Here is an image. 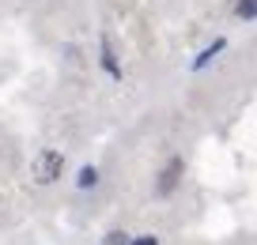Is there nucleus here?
I'll return each instance as SVG.
<instances>
[{
    "label": "nucleus",
    "instance_id": "nucleus-2",
    "mask_svg": "<svg viewBox=\"0 0 257 245\" xmlns=\"http://www.w3.org/2000/svg\"><path fill=\"white\" fill-rule=\"evenodd\" d=\"M178 181H182V158H170L167 170L159 174V185H155V192H159V196H170V192L178 189Z\"/></svg>",
    "mask_w": 257,
    "mask_h": 245
},
{
    "label": "nucleus",
    "instance_id": "nucleus-6",
    "mask_svg": "<svg viewBox=\"0 0 257 245\" xmlns=\"http://www.w3.org/2000/svg\"><path fill=\"white\" fill-rule=\"evenodd\" d=\"M234 16L246 19V23H253V16H257V0H238V4H234Z\"/></svg>",
    "mask_w": 257,
    "mask_h": 245
},
{
    "label": "nucleus",
    "instance_id": "nucleus-7",
    "mask_svg": "<svg viewBox=\"0 0 257 245\" xmlns=\"http://www.w3.org/2000/svg\"><path fill=\"white\" fill-rule=\"evenodd\" d=\"M102 245H128V234L125 230H110V234L102 237Z\"/></svg>",
    "mask_w": 257,
    "mask_h": 245
},
{
    "label": "nucleus",
    "instance_id": "nucleus-3",
    "mask_svg": "<svg viewBox=\"0 0 257 245\" xmlns=\"http://www.w3.org/2000/svg\"><path fill=\"white\" fill-rule=\"evenodd\" d=\"M98 64H102V72L110 79H121V64H117V57H113V46H110V38H98Z\"/></svg>",
    "mask_w": 257,
    "mask_h": 245
},
{
    "label": "nucleus",
    "instance_id": "nucleus-4",
    "mask_svg": "<svg viewBox=\"0 0 257 245\" xmlns=\"http://www.w3.org/2000/svg\"><path fill=\"white\" fill-rule=\"evenodd\" d=\"M223 49H227V42H223V38H216L208 49H201V53H197V61H193V72L208 68V64H212V57H216V53H223Z\"/></svg>",
    "mask_w": 257,
    "mask_h": 245
},
{
    "label": "nucleus",
    "instance_id": "nucleus-1",
    "mask_svg": "<svg viewBox=\"0 0 257 245\" xmlns=\"http://www.w3.org/2000/svg\"><path fill=\"white\" fill-rule=\"evenodd\" d=\"M61 170H64V155L57 147H42L38 155H34V162H31V177L38 185H53L57 177H61Z\"/></svg>",
    "mask_w": 257,
    "mask_h": 245
},
{
    "label": "nucleus",
    "instance_id": "nucleus-8",
    "mask_svg": "<svg viewBox=\"0 0 257 245\" xmlns=\"http://www.w3.org/2000/svg\"><path fill=\"white\" fill-rule=\"evenodd\" d=\"M128 245H163L155 234H140V237H128Z\"/></svg>",
    "mask_w": 257,
    "mask_h": 245
},
{
    "label": "nucleus",
    "instance_id": "nucleus-5",
    "mask_svg": "<svg viewBox=\"0 0 257 245\" xmlns=\"http://www.w3.org/2000/svg\"><path fill=\"white\" fill-rule=\"evenodd\" d=\"M98 185V166H83L76 174V189H95Z\"/></svg>",
    "mask_w": 257,
    "mask_h": 245
}]
</instances>
